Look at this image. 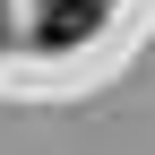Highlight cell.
Returning <instances> with one entry per match:
<instances>
[{"label": "cell", "instance_id": "obj_1", "mask_svg": "<svg viewBox=\"0 0 155 155\" xmlns=\"http://www.w3.org/2000/svg\"><path fill=\"white\" fill-rule=\"evenodd\" d=\"M104 9H112V0H43V9H35V35H43L52 52H61V43H86V35L104 26Z\"/></svg>", "mask_w": 155, "mask_h": 155}, {"label": "cell", "instance_id": "obj_2", "mask_svg": "<svg viewBox=\"0 0 155 155\" xmlns=\"http://www.w3.org/2000/svg\"><path fill=\"white\" fill-rule=\"evenodd\" d=\"M0 35H9V26H0Z\"/></svg>", "mask_w": 155, "mask_h": 155}]
</instances>
